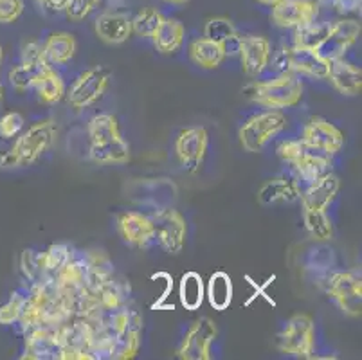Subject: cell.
I'll use <instances>...</instances> for the list:
<instances>
[{"mask_svg": "<svg viewBox=\"0 0 362 360\" xmlns=\"http://www.w3.org/2000/svg\"><path fill=\"white\" fill-rule=\"evenodd\" d=\"M272 69L278 71L279 74H283V72H292L291 71V49L283 47L281 51H278L274 56H272Z\"/></svg>", "mask_w": 362, "mask_h": 360, "instance_id": "obj_46", "label": "cell"}, {"mask_svg": "<svg viewBox=\"0 0 362 360\" xmlns=\"http://www.w3.org/2000/svg\"><path fill=\"white\" fill-rule=\"evenodd\" d=\"M62 342L58 328L40 326L25 333V352L22 359L60 360Z\"/></svg>", "mask_w": 362, "mask_h": 360, "instance_id": "obj_16", "label": "cell"}, {"mask_svg": "<svg viewBox=\"0 0 362 360\" xmlns=\"http://www.w3.org/2000/svg\"><path fill=\"white\" fill-rule=\"evenodd\" d=\"M94 31L105 44H124L132 35V18L123 11H105L94 22Z\"/></svg>", "mask_w": 362, "mask_h": 360, "instance_id": "obj_19", "label": "cell"}, {"mask_svg": "<svg viewBox=\"0 0 362 360\" xmlns=\"http://www.w3.org/2000/svg\"><path fill=\"white\" fill-rule=\"evenodd\" d=\"M38 2H45V0H38Z\"/></svg>", "mask_w": 362, "mask_h": 360, "instance_id": "obj_53", "label": "cell"}, {"mask_svg": "<svg viewBox=\"0 0 362 360\" xmlns=\"http://www.w3.org/2000/svg\"><path fill=\"white\" fill-rule=\"evenodd\" d=\"M62 342L60 360H94L92 355V339L94 330L83 317H72L71 321L58 326Z\"/></svg>", "mask_w": 362, "mask_h": 360, "instance_id": "obj_8", "label": "cell"}, {"mask_svg": "<svg viewBox=\"0 0 362 360\" xmlns=\"http://www.w3.org/2000/svg\"><path fill=\"white\" fill-rule=\"evenodd\" d=\"M184 36H186V29L182 22L177 18H164L151 38L160 54H173L182 47Z\"/></svg>", "mask_w": 362, "mask_h": 360, "instance_id": "obj_25", "label": "cell"}, {"mask_svg": "<svg viewBox=\"0 0 362 360\" xmlns=\"http://www.w3.org/2000/svg\"><path fill=\"white\" fill-rule=\"evenodd\" d=\"M4 101V87H2V81H0V103Z\"/></svg>", "mask_w": 362, "mask_h": 360, "instance_id": "obj_51", "label": "cell"}, {"mask_svg": "<svg viewBox=\"0 0 362 360\" xmlns=\"http://www.w3.org/2000/svg\"><path fill=\"white\" fill-rule=\"evenodd\" d=\"M325 290L342 313L358 317L362 312V277L357 270H337L325 274Z\"/></svg>", "mask_w": 362, "mask_h": 360, "instance_id": "obj_4", "label": "cell"}, {"mask_svg": "<svg viewBox=\"0 0 362 360\" xmlns=\"http://www.w3.org/2000/svg\"><path fill=\"white\" fill-rule=\"evenodd\" d=\"M22 62L24 64H40V62H47L44 52V44L40 42H28L22 47Z\"/></svg>", "mask_w": 362, "mask_h": 360, "instance_id": "obj_45", "label": "cell"}, {"mask_svg": "<svg viewBox=\"0 0 362 360\" xmlns=\"http://www.w3.org/2000/svg\"><path fill=\"white\" fill-rule=\"evenodd\" d=\"M328 62L314 49L292 47L291 49V71L301 72L315 79L328 78Z\"/></svg>", "mask_w": 362, "mask_h": 360, "instance_id": "obj_24", "label": "cell"}, {"mask_svg": "<svg viewBox=\"0 0 362 360\" xmlns=\"http://www.w3.org/2000/svg\"><path fill=\"white\" fill-rule=\"evenodd\" d=\"M33 87L36 88V95L44 105H56L65 95L64 79L52 67L36 79Z\"/></svg>", "mask_w": 362, "mask_h": 360, "instance_id": "obj_29", "label": "cell"}, {"mask_svg": "<svg viewBox=\"0 0 362 360\" xmlns=\"http://www.w3.org/2000/svg\"><path fill=\"white\" fill-rule=\"evenodd\" d=\"M204 38L226 45L227 42L238 38V35H236L233 20L226 18V16H215V18L207 20L206 25H204Z\"/></svg>", "mask_w": 362, "mask_h": 360, "instance_id": "obj_37", "label": "cell"}, {"mask_svg": "<svg viewBox=\"0 0 362 360\" xmlns=\"http://www.w3.org/2000/svg\"><path fill=\"white\" fill-rule=\"evenodd\" d=\"M25 301H28V290H15V292H11L8 301L4 305H0V325H16L22 315Z\"/></svg>", "mask_w": 362, "mask_h": 360, "instance_id": "obj_39", "label": "cell"}, {"mask_svg": "<svg viewBox=\"0 0 362 360\" xmlns=\"http://www.w3.org/2000/svg\"><path fill=\"white\" fill-rule=\"evenodd\" d=\"M164 20L163 13L157 11L156 8H144L132 18V33L143 38H151L160 22Z\"/></svg>", "mask_w": 362, "mask_h": 360, "instance_id": "obj_38", "label": "cell"}, {"mask_svg": "<svg viewBox=\"0 0 362 360\" xmlns=\"http://www.w3.org/2000/svg\"><path fill=\"white\" fill-rule=\"evenodd\" d=\"M247 91L255 103L271 110L296 107L303 98V83L296 72H283L269 81L252 83Z\"/></svg>", "mask_w": 362, "mask_h": 360, "instance_id": "obj_3", "label": "cell"}, {"mask_svg": "<svg viewBox=\"0 0 362 360\" xmlns=\"http://www.w3.org/2000/svg\"><path fill=\"white\" fill-rule=\"evenodd\" d=\"M180 303L186 310H197L204 301V281L200 274L197 272H187L184 274L180 279V289H179Z\"/></svg>", "mask_w": 362, "mask_h": 360, "instance_id": "obj_32", "label": "cell"}, {"mask_svg": "<svg viewBox=\"0 0 362 360\" xmlns=\"http://www.w3.org/2000/svg\"><path fill=\"white\" fill-rule=\"evenodd\" d=\"M163 2H166V4H173V6H182V4H187L189 0H163Z\"/></svg>", "mask_w": 362, "mask_h": 360, "instance_id": "obj_48", "label": "cell"}, {"mask_svg": "<svg viewBox=\"0 0 362 360\" xmlns=\"http://www.w3.org/2000/svg\"><path fill=\"white\" fill-rule=\"evenodd\" d=\"M328 29H330L328 22H315V20L310 22V24L301 25V28L296 29L294 47L314 49V51H317L319 45L327 38Z\"/></svg>", "mask_w": 362, "mask_h": 360, "instance_id": "obj_35", "label": "cell"}, {"mask_svg": "<svg viewBox=\"0 0 362 360\" xmlns=\"http://www.w3.org/2000/svg\"><path fill=\"white\" fill-rule=\"evenodd\" d=\"M58 137V128L54 121L45 119L40 123H35L28 128V132L18 134L11 150L0 155V168L13 170V168H24L35 164L45 151L52 148Z\"/></svg>", "mask_w": 362, "mask_h": 360, "instance_id": "obj_1", "label": "cell"}, {"mask_svg": "<svg viewBox=\"0 0 362 360\" xmlns=\"http://www.w3.org/2000/svg\"><path fill=\"white\" fill-rule=\"evenodd\" d=\"M25 124V119L21 112H8L0 117V139L9 141L21 134Z\"/></svg>", "mask_w": 362, "mask_h": 360, "instance_id": "obj_41", "label": "cell"}, {"mask_svg": "<svg viewBox=\"0 0 362 360\" xmlns=\"http://www.w3.org/2000/svg\"><path fill=\"white\" fill-rule=\"evenodd\" d=\"M150 218L153 223V238L163 250L171 256L182 252L187 236V226L182 214L171 206H164L159 207Z\"/></svg>", "mask_w": 362, "mask_h": 360, "instance_id": "obj_7", "label": "cell"}, {"mask_svg": "<svg viewBox=\"0 0 362 360\" xmlns=\"http://www.w3.org/2000/svg\"><path fill=\"white\" fill-rule=\"evenodd\" d=\"M85 263H87V272H85V289L90 294H96L105 283H108L116 276V269L110 257L103 250H90L85 252Z\"/></svg>", "mask_w": 362, "mask_h": 360, "instance_id": "obj_22", "label": "cell"}, {"mask_svg": "<svg viewBox=\"0 0 362 360\" xmlns=\"http://www.w3.org/2000/svg\"><path fill=\"white\" fill-rule=\"evenodd\" d=\"M207 144H209V135L206 128L193 127L180 132L175 141V153L186 173H199L206 158Z\"/></svg>", "mask_w": 362, "mask_h": 360, "instance_id": "obj_11", "label": "cell"}, {"mask_svg": "<svg viewBox=\"0 0 362 360\" xmlns=\"http://www.w3.org/2000/svg\"><path fill=\"white\" fill-rule=\"evenodd\" d=\"M319 4L315 0H279L272 6V22L279 28H301L317 18Z\"/></svg>", "mask_w": 362, "mask_h": 360, "instance_id": "obj_13", "label": "cell"}, {"mask_svg": "<svg viewBox=\"0 0 362 360\" xmlns=\"http://www.w3.org/2000/svg\"><path fill=\"white\" fill-rule=\"evenodd\" d=\"M362 0H335L334 6L335 11L341 13V15H350V13H357L361 9Z\"/></svg>", "mask_w": 362, "mask_h": 360, "instance_id": "obj_47", "label": "cell"}, {"mask_svg": "<svg viewBox=\"0 0 362 360\" xmlns=\"http://www.w3.org/2000/svg\"><path fill=\"white\" fill-rule=\"evenodd\" d=\"M88 155L96 164H124L130 161V146L123 135H119L107 143L90 144Z\"/></svg>", "mask_w": 362, "mask_h": 360, "instance_id": "obj_26", "label": "cell"}, {"mask_svg": "<svg viewBox=\"0 0 362 360\" xmlns=\"http://www.w3.org/2000/svg\"><path fill=\"white\" fill-rule=\"evenodd\" d=\"M101 0H71L69 6L65 8V15L72 20V22H81L87 18L92 13V9L100 4Z\"/></svg>", "mask_w": 362, "mask_h": 360, "instance_id": "obj_42", "label": "cell"}, {"mask_svg": "<svg viewBox=\"0 0 362 360\" xmlns=\"http://www.w3.org/2000/svg\"><path fill=\"white\" fill-rule=\"evenodd\" d=\"M287 127V117L279 110H267L258 115L247 119L240 128V143L243 150L249 153H258L265 148V144L281 134Z\"/></svg>", "mask_w": 362, "mask_h": 360, "instance_id": "obj_6", "label": "cell"}, {"mask_svg": "<svg viewBox=\"0 0 362 360\" xmlns=\"http://www.w3.org/2000/svg\"><path fill=\"white\" fill-rule=\"evenodd\" d=\"M301 197V187L296 178L291 177H276L267 180L258 191V200L265 206L278 202L292 204Z\"/></svg>", "mask_w": 362, "mask_h": 360, "instance_id": "obj_23", "label": "cell"}, {"mask_svg": "<svg viewBox=\"0 0 362 360\" xmlns=\"http://www.w3.org/2000/svg\"><path fill=\"white\" fill-rule=\"evenodd\" d=\"M207 299L215 310H226L231 305L233 283L229 274L215 272L207 285Z\"/></svg>", "mask_w": 362, "mask_h": 360, "instance_id": "obj_31", "label": "cell"}, {"mask_svg": "<svg viewBox=\"0 0 362 360\" xmlns=\"http://www.w3.org/2000/svg\"><path fill=\"white\" fill-rule=\"evenodd\" d=\"M21 270L24 274V277L29 281V286L38 285L49 276L47 272H44V269L40 267L38 262V252L35 250H24L21 256Z\"/></svg>", "mask_w": 362, "mask_h": 360, "instance_id": "obj_40", "label": "cell"}, {"mask_svg": "<svg viewBox=\"0 0 362 360\" xmlns=\"http://www.w3.org/2000/svg\"><path fill=\"white\" fill-rule=\"evenodd\" d=\"M315 2H317L319 6H330V8H332L335 0H315Z\"/></svg>", "mask_w": 362, "mask_h": 360, "instance_id": "obj_50", "label": "cell"}, {"mask_svg": "<svg viewBox=\"0 0 362 360\" xmlns=\"http://www.w3.org/2000/svg\"><path fill=\"white\" fill-rule=\"evenodd\" d=\"M278 348L298 359L315 356V325L307 313H296L287 321L278 337Z\"/></svg>", "mask_w": 362, "mask_h": 360, "instance_id": "obj_5", "label": "cell"}, {"mask_svg": "<svg viewBox=\"0 0 362 360\" xmlns=\"http://www.w3.org/2000/svg\"><path fill=\"white\" fill-rule=\"evenodd\" d=\"M189 56H192L193 64H197L202 69H216L222 65V62L226 59V51H223V45L211 42L207 38H199L195 40L192 45H189Z\"/></svg>", "mask_w": 362, "mask_h": 360, "instance_id": "obj_28", "label": "cell"}, {"mask_svg": "<svg viewBox=\"0 0 362 360\" xmlns=\"http://www.w3.org/2000/svg\"><path fill=\"white\" fill-rule=\"evenodd\" d=\"M88 139L90 144L107 143L110 139H116L121 135L117 119L112 114H96L88 121Z\"/></svg>", "mask_w": 362, "mask_h": 360, "instance_id": "obj_30", "label": "cell"}, {"mask_svg": "<svg viewBox=\"0 0 362 360\" xmlns=\"http://www.w3.org/2000/svg\"><path fill=\"white\" fill-rule=\"evenodd\" d=\"M117 231L123 242L136 249H146L156 240L151 218L139 211H124L117 216Z\"/></svg>", "mask_w": 362, "mask_h": 360, "instance_id": "obj_14", "label": "cell"}, {"mask_svg": "<svg viewBox=\"0 0 362 360\" xmlns=\"http://www.w3.org/2000/svg\"><path fill=\"white\" fill-rule=\"evenodd\" d=\"M141 332H143V317L137 312L123 328L112 333L110 360L134 359L139 352Z\"/></svg>", "mask_w": 362, "mask_h": 360, "instance_id": "obj_18", "label": "cell"}, {"mask_svg": "<svg viewBox=\"0 0 362 360\" xmlns=\"http://www.w3.org/2000/svg\"><path fill=\"white\" fill-rule=\"evenodd\" d=\"M258 2H259V4H263V6H271V8H272V6H274V4H278L279 0H258Z\"/></svg>", "mask_w": 362, "mask_h": 360, "instance_id": "obj_49", "label": "cell"}, {"mask_svg": "<svg viewBox=\"0 0 362 360\" xmlns=\"http://www.w3.org/2000/svg\"><path fill=\"white\" fill-rule=\"evenodd\" d=\"M328 78L342 95H358L362 91V71L344 58L328 62Z\"/></svg>", "mask_w": 362, "mask_h": 360, "instance_id": "obj_21", "label": "cell"}, {"mask_svg": "<svg viewBox=\"0 0 362 360\" xmlns=\"http://www.w3.org/2000/svg\"><path fill=\"white\" fill-rule=\"evenodd\" d=\"M2 59H4V51H2V47H0V65H2Z\"/></svg>", "mask_w": 362, "mask_h": 360, "instance_id": "obj_52", "label": "cell"}, {"mask_svg": "<svg viewBox=\"0 0 362 360\" xmlns=\"http://www.w3.org/2000/svg\"><path fill=\"white\" fill-rule=\"evenodd\" d=\"M216 333L218 330L215 323L209 317H200L184 335L177 349V356L182 360H209Z\"/></svg>", "mask_w": 362, "mask_h": 360, "instance_id": "obj_10", "label": "cell"}, {"mask_svg": "<svg viewBox=\"0 0 362 360\" xmlns=\"http://www.w3.org/2000/svg\"><path fill=\"white\" fill-rule=\"evenodd\" d=\"M332 265H334V254H332L330 249L322 247V249L312 250L310 260H308V269L325 276L327 272H330Z\"/></svg>", "mask_w": 362, "mask_h": 360, "instance_id": "obj_43", "label": "cell"}, {"mask_svg": "<svg viewBox=\"0 0 362 360\" xmlns=\"http://www.w3.org/2000/svg\"><path fill=\"white\" fill-rule=\"evenodd\" d=\"M341 187V180L337 175L330 173L322 175L321 178L308 184L305 191H301V206L303 209H328L335 200Z\"/></svg>", "mask_w": 362, "mask_h": 360, "instance_id": "obj_20", "label": "cell"}, {"mask_svg": "<svg viewBox=\"0 0 362 360\" xmlns=\"http://www.w3.org/2000/svg\"><path fill=\"white\" fill-rule=\"evenodd\" d=\"M76 49H78V44L71 33H54L44 44L45 58L49 64L54 65H65L71 62L76 54Z\"/></svg>", "mask_w": 362, "mask_h": 360, "instance_id": "obj_27", "label": "cell"}, {"mask_svg": "<svg viewBox=\"0 0 362 360\" xmlns=\"http://www.w3.org/2000/svg\"><path fill=\"white\" fill-rule=\"evenodd\" d=\"M24 0H0V24H13L24 13Z\"/></svg>", "mask_w": 362, "mask_h": 360, "instance_id": "obj_44", "label": "cell"}, {"mask_svg": "<svg viewBox=\"0 0 362 360\" xmlns=\"http://www.w3.org/2000/svg\"><path fill=\"white\" fill-rule=\"evenodd\" d=\"M108 81H110V71L105 69L103 65L88 69L76 79L72 87L69 88V92H65L67 103L76 110L90 107L105 94Z\"/></svg>", "mask_w": 362, "mask_h": 360, "instance_id": "obj_9", "label": "cell"}, {"mask_svg": "<svg viewBox=\"0 0 362 360\" xmlns=\"http://www.w3.org/2000/svg\"><path fill=\"white\" fill-rule=\"evenodd\" d=\"M238 54L242 59V69L249 78H258L267 65L271 64V42L265 36H245L240 38Z\"/></svg>", "mask_w": 362, "mask_h": 360, "instance_id": "obj_15", "label": "cell"}, {"mask_svg": "<svg viewBox=\"0 0 362 360\" xmlns=\"http://www.w3.org/2000/svg\"><path fill=\"white\" fill-rule=\"evenodd\" d=\"M303 222L317 242H328L334 236V226L327 209H303Z\"/></svg>", "mask_w": 362, "mask_h": 360, "instance_id": "obj_33", "label": "cell"}, {"mask_svg": "<svg viewBox=\"0 0 362 360\" xmlns=\"http://www.w3.org/2000/svg\"><path fill=\"white\" fill-rule=\"evenodd\" d=\"M51 67L49 62H40V64H24L22 62L21 65H16L9 71L8 79L9 83L16 88V91H28L35 85V81L44 74L47 69Z\"/></svg>", "mask_w": 362, "mask_h": 360, "instance_id": "obj_34", "label": "cell"}, {"mask_svg": "<svg viewBox=\"0 0 362 360\" xmlns=\"http://www.w3.org/2000/svg\"><path fill=\"white\" fill-rule=\"evenodd\" d=\"M358 35H361V24H358L357 20H337L335 24L330 25L327 38H325V42L319 45L317 52L322 58L327 59V62L344 58V54L350 51L351 45L357 42Z\"/></svg>", "mask_w": 362, "mask_h": 360, "instance_id": "obj_12", "label": "cell"}, {"mask_svg": "<svg viewBox=\"0 0 362 360\" xmlns=\"http://www.w3.org/2000/svg\"><path fill=\"white\" fill-rule=\"evenodd\" d=\"M74 256V249L67 243H52L45 252H38V262L44 272L54 274Z\"/></svg>", "mask_w": 362, "mask_h": 360, "instance_id": "obj_36", "label": "cell"}, {"mask_svg": "<svg viewBox=\"0 0 362 360\" xmlns=\"http://www.w3.org/2000/svg\"><path fill=\"white\" fill-rule=\"evenodd\" d=\"M301 139L310 146L319 148L330 155H335L344 146V134L322 117H312L303 128Z\"/></svg>", "mask_w": 362, "mask_h": 360, "instance_id": "obj_17", "label": "cell"}, {"mask_svg": "<svg viewBox=\"0 0 362 360\" xmlns=\"http://www.w3.org/2000/svg\"><path fill=\"white\" fill-rule=\"evenodd\" d=\"M283 163L291 164L305 182L310 184L332 171V155L310 146L303 139H288L278 146Z\"/></svg>", "mask_w": 362, "mask_h": 360, "instance_id": "obj_2", "label": "cell"}]
</instances>
